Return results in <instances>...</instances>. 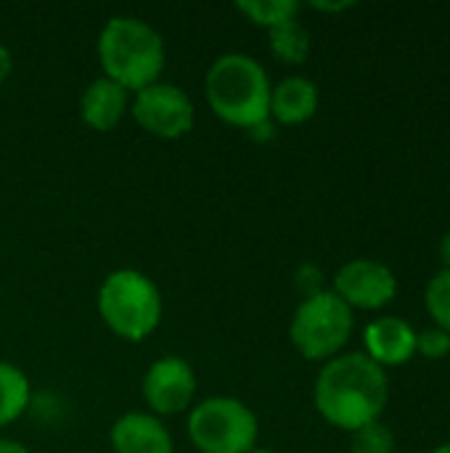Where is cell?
<instances>
[{
    "label": "cell",
    "mask_w": 450,
    "mask_h": 453,
    "mask_svg": "<svg viewBox=\"0 0 450 453\" xmlns=\"http://www.w3.org/2000/svg\"><path fill=\"white\" fill-rule=\"evenodd\" d=\"M390 382L387 372L377 366L366 353L334 356L316 377L313 401L318 414L337 430L355 433L387 409Z\"/></svg>",
    "instance_id": "6da1fadb"
},
{
    "label": "cell",
    "mask_w": 450,
    "mask_h": 453,
    "mask_svg": "<svg viewBox=\"0 0 450 453\" xmlns=\"http://www.w3.org/2000/svg\"><path fill=\"white\" fill-rule=\"evenodd\" d=\"M204 93L212 111L228 125L255 130L271 119L273 82L249 53H223L215 58L207 69Z\"/></svg>",
    "instance_id": "7a4b0ae2"
},
{
    "label": "cell",
    "mask_w": 450,
    "mask_h": 453,
    "mask_svg": "<svg viewBox=\"0 0 450 453\" xmlns=\"http://www.w3.org/2000/svg\"><path fill=\"white\" fill-rule=\"evenodd\" d=\"M98 58L103 77L138 93L154 82L167 61L162 35L138 16H111L98 35Z\"/></svg>",
    "instance_id": "3957f363"
},
{
    "label": "cell",
    "mask_w": 450,
    "mask_h": 453,
    "mask_svg": "<svg viewBox=\"0 0 450 453\" xmlns=\"http://www.w3.org/2000/svg\"><path fill=\"white\" fill-rule=\"evenodd\" d=\"M98 313L114 334L138 342L159 326L162 295L146 273L119 268L111 271L98 289Z\"/></svg>",
    "instance_id": "277c9868"
},
{
    "label": "cell",
    "mask_w": 450,
    "mask_h": 453,
    "mask_svg": "<svg viewBox=\"0 0 450 453\" xmlns=\"http://www.w3.org/2000/svg\"><path fill=\"white\" fill-rule=\"evenodd\" d=\"M353 311L332 292L321 289L305 297L289 324V340L308 361H332L353 337Z\"/></svg>",
    "instance_id": "5b68a950"
},
{
    "label": "cell",
    "mask_w": 450,
    "mask_h": 453,
    "mask_svg": "<svg viewBox=\"0 0 450 453\" xmlns=\"http://www.w3.org/2000/svg\"><path fill=\"white\" fill-rule=\"evenodd\" d=\"M257 435V417L239 398H207L188 417V438L202 453H249Z\"/></svg>",
    "instance_id": "8992f818"
},
{
    "label": "cell",
    "mask_w": 450,
    "mask_h": 453,
    "mask_svg": "<svg viewBox=\"0 0 450 453\" xmlns=\"http://www.w3.org/2000/svg\"><path fill=\"white\" fill-rule=\"evenodd\" d=\"M135 122L159 138H180L191 133L196 109L188 93L172 82H154L135 93L130 106Z\"/></svg>",
    "instance_id": "52a82bcc"
},
{
    "label": "cell",
    "mask_w": 450,
    "mask_h": 453,
    "mask_svg": "<svg viewBox=\"0 0 450 453\" xmlns=\"http://www.w3.org/2000/svg\"><path fill=\"white\" fill-rule=\"evenodd\" d=\"M350 311H379L390 305L398 295V279L390 265L358 257L345 263L334 273V289H332Z\"/></svg>",
    "instance_id": "ba28073f"
},
{
    "label": "cell",
    "mask_w": 450,
    "mask_h": 453,
    "mask_svg": "<svg viewBox=\"0 0 450 453\" xmlns=\"http://www.w3.org/2000/svg\"><path fill=\"white\" fill-rule=\"evenodd\" d=\"M196 395V372L180 356L154 361L143 377V398L156 414H178L191 406Z\"/></svg>",
    "instance_id": "9c48e42d"
},
{
    "label": "cell",
    "mask_w": 450,
    "mask_h": 453,
    "mask_svg": "<svg viewBox=\"0 0 450 453\" xmlns=\"http://www.w3.org/2000/svg\"><path fill=\"white\" fill-rule=\"evenodd\" d=\"M366 356L382 366H406L416 356V329L398 316H382L374 319L363 332Z\"/></svg>",
    "instance_id": "30bf717a"
},
{
    "label": "cell",
    "mask_w": 450,
    "mask_h": 453,
    "mask_svg": "<svg viewBox=\"0 0 450 453\" xmlns=\"http://www.w3.org/2000/svg\"><path fill=\"white\" fill-rule=\"evenodd\" d=\"M109 438L117 453H172V435L167 427L143 411L122 414L111 425Z\"/></svg>",
    "instance_id": "8fae6325"
},
{
    "label": "cell",
    "mask_w": 450,
    "mask_h": 453,
    "mask_svg": "<svg viewBox=\"0 0 450 453\" xmlns=\"http://www.w3.org/2000/svg\"><path fill=\"white\" fill-rule=\"evenodd\" d=\"M127 98L130 93L109 80V77H98L93 80L85 90H82V98H80V117L88 127L98 130V133H106L111 127L119 125V119L125 117L127 111Z\"/></svg>",
    "instance_id": "7c38bea8"
},
{
    "label": "cell",
    "mask_w": 450,
    "mask_h": 453,
    "mask_svg": "<svg viewBox=\"0 0 450 453\" xmlns=\"http://www.w3.org/2000/svg\"><path fill=\"white\" fill-rule=\"evenodd\" d=\"M318 109V88L302 74H289L271 93V117L281 125H302Z\"/></svg>",
    "instance_id": "4fadbf2b"
},
{
    "label": "cell",
    "mask_w": 450,
    "mask_h": 453,
    "mask_svg": "<svg viewBox=\"0 0 450 453\" xmlns=\"http://www.w3.org/2000/svg\"><path fill=\"white\" fill-rule=\"evenodd\" d=\"M29 398L32 390L27 374L13 364L0 361V427L16 422L27 411Z\"/></svg>",
    "instance_id": "5bb4252c"
},
{
    "label": "cell",
    "mask_w": 450,
    "mask_h": 453,
    "mask_svg": "<svg viewBox=\"0 0 450 453\" xmlns=\"http://www.w3.org/2000/svg\"><path fill=\"white\" fill-rule=\"evenodd\" d=\"M271 53L284 64H302L310 56V32L297 19L268 29Z\"/></svg>",
    "instance_id": "9a60e30c"
},
{
    "label": "cell",
    "mask_w": 450,
    "mask_h": 453,
    "mask_svg": "<svg viewBox=\"0 0 450 453\" xmlns=\"http://www.w3.org/2000/svg\"><path fill=\"white\" fill-rule=\"evenodd\" d=\"M236 8L265 29H273L284 21H292L300 13L297 0H239Z\"/></svg>",
    "instance_id": "2e32d148"
},
{
    "label": "cell",
    "mask_w": 450,
    "mask_h": 453,
    "mask_svg": "<svg viewBox=\"0 0 450 453\" xmlns=\"http://www.w3.org/2000/svg\"><path fill=\"white\" fill-rule=\"evenodd\" d=\"M424 305L430 319L435 321V326L446 329L450 334V271H438L427 289H424Z\"/></svg>",
    "instance_id": "e0dca14e"
},
{
    "label": "cell",
    "mask_w": 450,
    "mask_h": 453,
    "mask_svg": "<svg viewBox=\"0 0 450 453\" xmlns=\"http://www.w3.org/2000/svg\"><path fill=\"white\" fill-rule=\"evenodd\" d=\"M350 435H353L350 441L353 453H395V435L382 422H371Z\"/></svg>",
    "instance_id": "ac0fdd59"
},
{
    "label": "cell",
    "mask_w": 450,
    "mask_h": 453,
    "mask_svg": "<svg viewBox=\"0 0 450 453\" xmlns=\"http://www.w3.org/2000/svg\"><path fill=\"white\" fill-rule=\"evenodd\" d=\"M416 353L430 361H443L450 356V334L440 326H427L416 332Z\"/></svg>",
    "instance_id": "d6986e66"
},
{
    "label": "cell",
    "mask_w": 450,
    "mask_h": 453,
    "mask_svg": "<svg viewBox=\"0 0 450 453\" xmlns=\"http://www.w3.org/2000/svg\"><path fill=\"white\" fill-rule=\"evenodd\" d=\"M316 11H326V13H339V11H347V8H353L355 3L353 0H345V3H321V0H316V3H310Z\"/></svg>",
    "instance_id": "ffe728a7"
},
{
    "label": "cell",
    "mask_w": 450,
    "mask_h": 453,
    "mask_svg": "<svg viewBox=\"0 0 450 453\" xmlns=\"http://www.w3.org/2000/svg\"><path fill=\"white\" fill-rule=\"evenodd\" d=\"M438 255H440L443 271H450V231H446V234L440 236V244H438Z\"/></svg>",
    "instance_id": "44dd1931"
},
{
    "label": "cell",
    "mask_w": 450,
    "mask_h": 453,
    "mask_svg": "<svg viewBox=\"0 0 450 453\" xmlns=\"http://www.w3.org/2000/svg\"><path fill=\"white\" fill-rule=\"evenodd\" d=\"M11 66H13V58H11V50L0 42V82L11 74Z\"/></svg>",
    "instance_id": "7402d4cb"
},
{
    "label": "cell",
    "mask_w": 450,
    "mask_h": 453,
    "mask_svg": "<svg viewBox=\"0 0 450 453\" xmlns=\"http://www.w3.org/2000/svg\"><path fill=\"white\" fill-rule=\"evenodd\" d=\"M0 453H29L21 443H16V441H5V438H0Z\"/></svg>",
    "instance_id": "603a6c76"
},
{
    "label": "cell",
    "mask_w": 450,
    "mask_h": 453,
    "mask_svg": "<svg viewBox=\"0 0 450 453\" xmlns=\"http://www.w3.org/2000/svg\"><path fill=\"white\" fill-rule=\"evenodd\" d=\"M432 453H450V443H443V446H438Z\"/></svg>",
    "instance_id": "cb8c5ba5"
},
{
    "label": "cell",
    "mask_w": 450,
    "mask_h": 453,
    "mask_svg": "<svg viewBox=\"0 0 450 453\" xmlns=\"http://www.w3.org/2000/svg\"><path fill=\"white\" fill-rule=\"evenodd\" d=\"M249 453H276V451H271V449H257V446H255Z\"/></svg>",
    "instance_id": "d4e9b609"
}]
</instances>
